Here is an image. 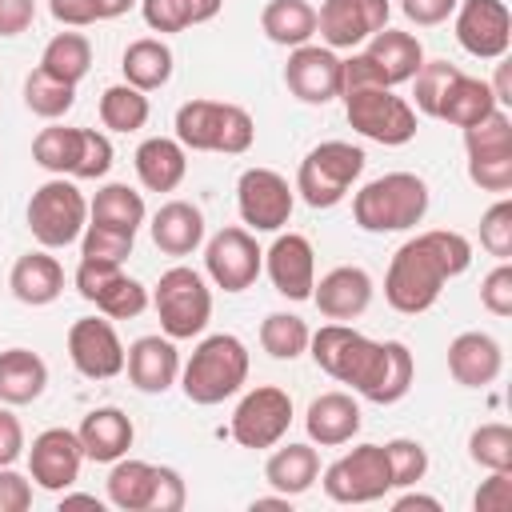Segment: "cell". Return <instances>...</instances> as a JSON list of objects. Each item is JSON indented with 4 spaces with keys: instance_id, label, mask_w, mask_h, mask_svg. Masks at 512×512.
<instances>
[{
    "instance_id": "48",
    "label": "cell",
    "mask_w": 512,
    "mask_h": 512,
    "mask_svg": "<svg viewBox=\"0 0 512 512\" xmlns=\"http://www.w3.org/2000/svg\"><path fill=\"white\" fill-rule=\"evenodd\" d=\"M112 156H116L112 152V140L100 128H80V152H76L72 176L76 180H100V176H108Z\"/></svg>"
},
{
    "instance_id": "25",
    "label": "cell",
    "mask_w": 512,
    "mask_h": 512,
    "mask_svg": "<svg viewBox=\"0 0 512 512\" xmlns=\"http://www.w3.org/2000/svg\"><path fill=\"white\" fill-rule=\"evenodd\" d=\"M76 436H80L84 460L112 464V460L128 456V448H132V440H136V428H132L128 412H120V408L104 404V408H92V412L80 420Z\"/></svg>"
},
{
    "instance_id": "61",
    "label": "cell",
    "mask_w": 512,
    "mask_h": 512,
    "mask_svg": "<svg viewBox=\"0 0 512 512\" xmlns=\"http://www.w3.org/2000/svg\"><path fill=\"white\" fill-rule=\"evenodd\" d=\"M192 4V16H196V24H208V20H216L220 16V8H224V0H188Z\"/></svg>"
},
{
    "instance_id": "42",
    "label": "cell",
    "mask_w": 512,
    "mask_h": 512,
    "mask_svg": "<svg viewBox=\"0 0 512 512\" xmlns=\"http://www.w3.org/2000/svg\"><path fill=\"white\" fill-rule=\"evenodd\" d=\"M468 460L488 472H512V428L500 420H488L472 428L468 436Z\"/></svg>"
},
{
    "instance_id": "27",
    "label": "cell",
    "mask_w": 512,
    "mask_h": 512,
    "mask_svg": "<svg viewBox=\"0 0 512 512\" xmlns=\"http://www.w3.org/2000/svg\"><path fill=\"white\" fill-rule=\"evenodd\" d=\"M148 232L164 256H192L204 244V212L192 200H168L152 212Z\"/></svg>"
},
{
    "instance_id": "36",
    "label": "cell",
    "mask_w": 512,
    "mask_h": 512,
    "mask_svg": "<svg viewBox=\"0 0 512 512\" xmlns=\"http://www.w3.org/2000/svg\"><path fill=\"white\" fill-rule=\"evenodd\" d=\"M40 68L52 72V76H60V80H68V84H80L88 76V68H92V44H88V36L84 32H56L44 44V52H40Z\"/></svg>"
},
{
    "instance_id": "17",
    "label": "cell",
    "mask_w": 512,
    "mask_h": 512,
    "mask_svg": "<svg viewBox=\"0 0 512 512\" xmlns=\"http://www.w3.org/2000/svg\"><path fill=\"white\" fill-rule=\"evenodd\" d=\"M284 84L300 104H328L344 92V60L324 44H300L288 52Z\"/></svg>"
},
{
    "instance_id": "13",
    "label": "cell",
    "mask_w": 512,
    "mask_h": 512,
    "mask_svg": "<svg viewBox=\"0 0 512 512\" xmlns=\"http://www.w3.org/2000/svg\"><path fill=\"white\" fill-rule=\"evenodd\" d=\"M204 272L224 292H244L264 272V248L248 228H220L204 244Z\"/></svg>"
},
{
    "instance_id": "1",
    "label": "cell",
    "mask_w": 512,
    "mask_h": 512,
    "mask_svg": "<svg viewBox=\"0 0 512 512\" xmlns=\"http://www.w3.org/2000/svg\"><path fill=\"white\" fill-rule=\"evenodd\" d=\"M308 352L320 372H328L340 384H352V392L372 404L404 400L416 380V360H412L408 344L372 340L344 320L320 324V332L308 336Z\"/></svg>"
},
{
    "instance_id": "32",
    "label": "cell",
    "mask_w": 512,
    "mask_h": 512,
    "mask_svg": "<svg viewBox=\"0 0 512 512\" xmlns=\"http://www.w3.org/2000/svg\"><path fill=\"white\" fill-rule=\"evenodd\" d=\"M492 108H500V104H496L488 80L460 72V76L444 88V100H440V108H436V120H448L452 128H472V124L484 120Z\"/></svg>"
},
{
    "instance_id": "20",
    "label": "cell",
    "mask_w": 512,
    "mask_h": 512,
    "mask_svg": "<svg viewBox=\"0 0 512 512\" xmlns=\"http://www.w3.org/2000/svg\"><path fill=\"white\" fill-rule=\"evenodd\" d=\"M372 292H376V284L360 264H340V268L324 272L312 284V304L320 308L324 320H344L348 324V320L368 312Z\"/></svg>"
},
{
    "instance_id": "12",
    "label": "cell",
    "mask_w": 512,
    "mask_h": 512,
    "mask_svg": "<svg viewBox=\"0 0 512 512\" xmlns=\"http://www.w3.org/2000/svg\"><path fill=\"white\" fill-rule=\"evenodd\" d=\"M288 424H292V396L276 384H260L240 396L228 432L240 448L256 452V448H276L284 440Z\"/></svg>"
},
{
    "instance_id": "33",
    "label": "cell",
    "mask_w": 512,
    "mask_h": 512,
    "mask_svg": "<svg viewBox=\"0 0 512 512\" xmlns=\"http://www.w3.org/2000/svg\"><path fill=\"white\" fill-rule=\"evenodd\" d=\"M260 28L280 48L312 44V36H316V8L308 0H268L260 8Z\"/></svg>"
},
{
    "instance_id": "23",
    "label": "cell",
    "mask_w": 512,
    "mask_h": 512,
    "mask_svg": "<svg viewBox=\"0 0 512 512\" xmlns=\"http://www.w3.org/2000/svg\"><path fill=\"white\" fill-rule=\"evenodd\" d=\"M448 372L464 388H488L504 372V348L488 332H460L448 344Z\"/></svg>"
},
{
    "instance_id": "59",
    "label": "cell",
    "mask_w": 512,
    "mask_h": 512,
    "mask_svg": "<svg viewBox=\"0 0 512 512\" xmlns=\"http://www.w3.org/2000/svg\"><path fill=\"white\" fill-rule=\"evenodd\" d=\"M396 512H412V508H428V512H440V500L436 496H424V492H404L392 500Z\"/></svg>"
},
{
    "instance_id": "62",
    "label": "cell",
    "mask_w": 512,
    "mask_h": 512,
    "mask_svg": "<svg viewBox=\"0 0 512 512\" xmlns=\"http://www.w3.org/2000/svg\"><path fill=\"white\" fill-rule=\"evenodd\" d=\"M136 0H96V20H116L132 8Z\"/></svg>"
},
{
    "instance_id": "58",
    "label": "cell",
    "mask_w": 512,
    "mask_h": 512,
    "mask_svg": "<svg viewBox=\"0 0 512 512\" xmlns=\"http://www.w3.org/2000/svg\"><path fill=\"white\" fill-rule=\"evenodd\" d=\"M36 20V0H0V36H20Z\"/></svg>"
},
{
    "instance_id": "14",
    "label": "cell",
    "mask_w": 512,
    "mask_h": 512,
    "mask_svg": "<svg viewBox=\"0 0 512 512\" xmlns=\"http://www.w3.org/2000/svg\"><path fill=\"white\" fill-rule=\"evenodd\" d=\"M124 340L112 320L80 316L68 328V360L84 380H112L124 372Z\"/></svg>"
},
{
    "instance_id": "60",
    "label": "cell",
    "mask_w": 512,
    "mask_h": 512,
    "mask_svg": "<svg viewBox=\"0 0 512 512\" xmlns=\"http://www.w3.org/2000/svg\"><path fill=\"white\" fill-rule=\"evenodd\" d=\"M60 508H96V512H100L104 500H100V496H88V492H68V488H64V492H60Z\"/></svg>"
},
{
    "instance_id": "53",
    "label": "cell",
    "mask_w": 512,
    "mask_h": 512,
    "mask_svg": "<svg viewBox=\"0 0 512 512\" xmlns=\"http://www.w3.org/2000/svg\"><path fill=\"white\" fill-rule=\"evenodd\" d=\"M32 508V476H20L12 464L0 468V512H28Z\"/></svg>"
},
{
    "instance_id": "44",
    "label": "cell",
    "mask_w": 512,
    "mask_h": 512,
    "mask_svg": "<svg viewBox=\"0 0 512 512\" xmlns=\"http://www.w3.org/2000/svg\"><path fill=\"white\" fill-rule=\"evenodd\" d=\"M108 320H136L148 304H152V296H148V288L140 284V280H132V276H124V268L116 272V280L92 300Z\"/></svg>"
},
{
    "instance_id": "21",
    "label": "cell",
    "mask_w": 512,
    "mask_h": 512,
    "mask_svg": "<svg viewBox=\"0 0 512 512\" xmlns=\"http://www.w3.org/2000/svg\"><path fill=\"white\" fill-rule=\"evenodd\" d=\"M124 372L136 392L160 396L180 380V352L172 336H140L124 352Z\"/></svg>"
},
{
    "instance_id": "5",
    "label": "cell",
    "mask_w": 512,
    "mask_h": 512,
    "mask_svg": "<svg viewBox=\"0 0 512 512\" xmlns=\"http://www.w3.org/2000/svg\"><path fill=\"white\" fill-rule=\"evenodd\" d=\"M176 140L188 152H224L244 156L256 140V120L240 104L224 100H188L176 108Z\"/></svg>"
},
{
    "instance_id": "29",
    "label": "cell",
    "mask_w": 512,
    "mask_h": 512,
    "mask_svg": "<svg viewBox=\"0 0 512 512\" xmlns=\"http://www.w3.org/2000/svg\"><path fill=\"white\" fill-rule=\"evenodd\" d=\"M48 388V364L32 348H4L0 352V404H32Z\"/></svg>"
},
{
    "instance_id": "40",
    "label": "cell",
    "mask_w": 512,
    "mask_h": 512,
    "mask_svg": "<svg viewBox=\"0 0 512 512\" xmlns=\"http://www.w3.org/2000/svg\"><path fill=\"white\" fill-rule=\"evenodd\" d=\"M76 152H80V128H64L56 120L48 128H40L32 140V160L52 176H72Z\"/></svg>"
},
{
    "instance_id": "18",
    "label": "cell",
    "mask_w": 512,
    "mask_h": 512,
    "mask_svg": "<svg viewBox=\"0 0 512 512\" xmlns=\"http://www.w3.org/2000/svg\"><path fill=\"white\" fill-rule=\"evenodd\" d=\"M80 468H84V448L72 428H44L40 436H32L28 476L36 480V488L64 492L80 480Z\"/></svg>"
},
{
    "instance_id": "28",
    "label": "cell",
    "mask_w": 512,
    "mask_h": 512,
    "mask_svg": "<svg viewBox=\"0 0 512 512\" xmlns=\"http://www.w3.org/2000/svg\"><path fill=\"white\" fill-rule=\"evenodd\" d=\"M8 288H12V296H16L20 304L44 308V304H52V300L64 292V268H60L56 256H48V248L24 252V256L12 264V272H8Z\"/></svg>"
},
{
    "instance_id": "10",
    "label": "cell",
    "mask_w": 512,
    "mask_h": 512,
    "mask_svg": "<svg viewBox=\"0 0 512 512\" xmlns=\"http://www.w3.org/2000/svg\"><path fill=\"white\" fill-rule=\"evenodd\" d=\"M324 496L336 504H372L392 492V472L384 444H356L340 460H332L320 476Z\"/></svg>"
},
{
    "instance_id": "8",
    "label": "cell",
    "mask_w": 512,
    "mask_h": 512,
    "mask_svg": "<svg viewBox=\"0 0 512 512\" xmlns=\"http://www.w3.org/2000/svg\"><path fill=\"white\" fill-rule=\"evenodd\" d=\"M88 224V200L68 176L44 180L28 200V232L40 248H68Z\"/></svg>"
},
{
    "instance_id": "39",
    "label": "cell",
    "mask_w": 512,
    "mask_h": 512,
    "mask_svg": "<svg viewBox=\"0 0 512 512\" xmlns=\"http://www.w3.org/2000/svg\"><path fill=\"white\" fill-rule=\"evenodd\" d=\"M24 104L28 112H36L40 120H60L64 112H72L76 104V84L44 72V68H32L24 76Z\"/></svg>"
},
{
    "instance_id": "31",
    "label": "cell",
    "mask_w": 512,
    "mask_h": 512,
    "mask_svg": "<svg viewBox=\"0 0 512 512\" xmlns=\"http://www.w3.org/2000/svg\"><path fill=\"white\" fill-rule=\"evenodd\" d=\"M172 68H176V56L172 48L160 40V36H140L124 48L120 56V72H124V84L140 88V92H156L172 80Z\"/></svg>"
},
{
    "instance_id": "4",
    "label": "cell",
    "mask_w": 512,
    "mask_h": 512,
    "mask_svg": "<svg viewBox=\"0 0 512 512\" xmlns=\"http://www.w3.org/2000/svg\"><path fill=\"white\" fill-rule=\"evenodd\" d=\"M248 348L240 336L232 332H216V336H204L188 364H180V388L192 404H224L228 396H236L244 384H248Z\"/></svg>"
},
{
    "instance_id": "55",
    "label": "cell",
    "mask_w": 512,
    "mask_h": 512,
    "mask_svg": "<svg viewBox=\"0 0 512 512\" xmlns=\"http://www.w3.org/2000/svg\"><path fill=\"white\" fill-rule=\"evenodd\" d=\"M24 456V424L12 412V404H0V468L16 464Z\"/></svg>"
},
{
    "instance_id": "26",
    "label": "cell",
    "mask_w": 512,
    "mask_h": 512,
    "mask_svg": "<svg viewBox=\"0 0 512 512\" xmlns=\"http://www.w3.org/2000/svg\"><path fill=\"white\" fill-rule=\"evenodd\" d=\"M132 164L148 192H176L188 176V148L176 136H148L140 140Z\"/></svg>"
},
{
    "instance_id": "16",
    "label": "cell",
    "mask_w": 512,
    "mask_h": 512,
    "mask_svg": "<svg viewBox=\"0 0 512 512\" xmlns=\"http://www.w3.org/2000/svg\"><path fill=\"white\" fill-rule=\"evenodd\" d=\"M456 40L476 60H500L512 44V12L504 0H460L456 4Z\"/></svg>"
},
{
    "instance_id": "19",
    "label": "cell",
    "mask_w": 512,
    "mask_h": 512,
    "mask_svg": "<svg viewBox=\"0 0 512 512\" xmlns=\"http://www.w3.org/2000/svg\"><path fill=\"white\" fill-rule=\"evenodd\" d=\"M264 272L272 280V288L288 300H312V284H316V252L312 240L300 232H280L272 240V248L264 252Z\"/></svg>"
},
{
    "instance_id": "51",
    "label": "cell",
    "mask_w": 512,
    "mask_h": 512,
    "mask_svg": "<svg viewBox=\"0 0 512 512\" xmlns=\"http://www.w3.org/2000/svg\"><path fill=\"white\" fill-rule=\"evenodd\" d=\"M184 500H188L184 476L168 464H156V488H152V508L148 512H180Z\"/></svg>"
},
{
    "instance_id": "56",
    "label": "cell",
    "mask_w": 512,
    "mask_h": 512,
    "mask_svg": "<svg viewBox=\"0 0 512 512\" xmlns=\"http://www.w3.org/2000/svg\"><path fill=\"white\" fill-rule=\"evenodd\" d=\"M460 0H400V12L416 24V28H436L456 12Z\"/></svg>"
},
{
    "instance_id": "34",
    "label": "cell",
    "mask_w": 512,
    "mask_h": 512,
    "mask_svg": "<svg viewBox=\"0 0 512 512\" xmlns=\"http://www.w3.org/2000/svg\"><path fill=\"white\" fill-rule=\"evenodd\" d=\"M152 488H156V464L120 456L112 460L108 472V504L120 512H148L152 508Z\"/></svg>"
},
{
    "instance_id": "15",
    "label": "cell",
    "mask_w": 512,
    "mask_h": 512,
    "mask_svg": "<svg viewBox=\"0 0 512 512\" xmlns=\"http://www.w3.org/2000/svg\"><path fill=\"white\" fill-rule=\"evenodd\" d=\"M392 4L388 0H324L316 12V32L324 48H360L380 28H388Z\"/></svg>"
},
{
    "instance_id": "46",
    "label": "cell",
    "mask_w": 512,
    "mask_h": 512,
    "mask_svg": "<svg viewBox=\"0 0 512 512\" xmlns=\"http://www.w3.org/2000/svg\"><path fill=\"white\" fill-rule=\"evenodd\" d=\"M384 456H388V472H392V488H412L428 476V448L420 440H408V436H396L384 444Z\"/></svg>"
},
{
    "instance_id": "47",
    "label": "cell",
    "mask_w": 512,
    "mask_h": 512,
    "mask_svg": "<svg viewBox=\"0 0 512 512\" xmlns=\"http://www.w3.org/2000/svg\"><path fill=\"white\" fill-rule=\"evenodd\" d=\"M480 248L496 260H512V200L508 196H500L480 216Z\"/></svg>"
},
{
    "instance_id": "45",
    "label": "cell",
    "mask_w": 512,
    "mask_h": 512,
    "mask_svg": "<svg viewBox=\"0 0 512 512\" xmlns=\"http://www.w3.org/2000/svg\"><path fill=\"white\" fill-rule=\"evenodd\" d=\"M132 232L108 228V224H84L80 232V260H100V264H124L132 256Z\"/></svg>"
},
{
    "instance_id": "24",
    "label": "cell",
    "mask_w": 512,
    "mask_h": 512,
    "mask_svg": "<svg viewBox=\"0 0 512 512\" xmlns=\"http://www.w3.org/2000/svg\"><path fill=\"white\" fill-rule=\"evenodd\" d=\"M364 416L348 392H320L304 412V432L320 448H340L360 432Z\"/></svg>"
},
{
    "instance_id": "52",
    "label": "cell",
    "mask_w": 512,
    "mask_h": 512,
    "mask_svg": "<svg viewBox=\"0 0 512 512\" xmlns=\"http://www.w3.org/2000/svg\"><path fill=\"white\" fill-rule=\"evenodd\" d=\"M468 180L480 192L508 196L512 192V160H468Z\"/></svg>"
},
{
    "instance_id": "49",
    "label": "cell",
    "mask_w": 512,
    "mask_h": 512,
    "mask_svg": "<svg viewBox=\"0 0 512 512\" xmlns=\"http://www.w3.org/2000/svg\"><path fill=\"white\" fill-rule=\"evenodd\" d=\"M140 16L152 32L168 36V32H184L196 24L192 16V4L188 0H140Z\"/></svg>"
},
{
    "instance_id": "30",
    "label": "cell",
    "mask_w": 512,
    "mask_h": 512,
    "mask_svg": "<svg viewBox=\"0 0 512 512\" xmlns=\"http://www.w3.org/2000/svg\"><path fill=\"white\" fill-rule=\"evenodd\" d=\"M264 480L280 496H304L320 480V456L312 444H284L264 460Z\"/></svg>"
},
{
    "instance_id": "22",
    "label": "cell",
    "mask_w": 512,
    "mask_h": 512,
    "mask_svg": "<svg viewBox=\"0 0 512 512\" xmlns=\"http://www.w3.org/2000/svg\"><path fill=\"white\" fill-rule=\"evenodd\" d=\"M364 64L372 68L376 84L380 88H396V84H408L416 76V68L424 64V48L412 32H400V28H380L372 40H364Z\"/></svg>"
},
{
    "instance_id": "6",
    "label": "cell",
    "mask_w": 512,
    "mask_h": 512,
    "mask_svg": "<svg viewBox=\"0 0 512 512\" xmlns=\"http://www.w3.org/2000/svg\"><path fill=\"white\" fill-rule=\"evenodd\" d=\"M364 160V148H356L352 140H324L300 160L292 188L308 208H336L356 188Z\"/></svg>"
},
{
    "instance_id": "9",
    "label": "cell",
    "mask_w": 512,
    "mask_h": 512,
    "mask_svg": "<svg viewBox=\"0 0 512 512\" xmlns=\"http://www.w3.org/2000/svg\"><path fill=\"white\" fill-rule=\"evenodd\" d=\"M344 116L364 140H376L384 148H400L416 136V108L392 88L344 92Z\"/></svg>"
},
{
    "instance_id": "2",
    "label": "cell",
    "mask_w": 512,
    "mask_h": 512,
    "mask_svg": "<svg viewBox=\"0 0 512 512\" xmlns=\"http://www.w3.org/2000/svg\"><path fill=\"white\" fill-rule=\"evenodd\" d=\"M468 264H472L468 236L452 228L420 232L392 252L388 272H384V300L404 316H420L440 300L452 276L468 272Z\"/></svg>"
},
{
    "instance_id": "3",
    "label": "cell",
    "mask_w": 512,
    "mask_h": 512,
    "mask_svg": "<svg viewBox=\"0 0 512 512\" xmlns=\"http://www.w3.org/2000/svg\"><path fill=\"white\" fill-rule=\"evenodd\" d=\"M432 192L416 172H384L352 196V220L364 232H408L428 216Z\"/></svg>"
},
{
    "instance_id": "37",
    "label": "cell",
    "mask_w": 512,
    "mask_h": 512,
    "mask_svg": "<svg viewBox=\"0 0 512 512\" xmlns=\"http://www.w3.org/2000/svg\"><path fill=\"white\" fill-rule=\"evenodd\" d=\"M152 116L148 92L132 88V84H108L100 92V124L112 132H140Z\"/></svg>"
},
{
    "instance_id": "63",
    "label": "cell",
    "mask_w": 512,
    "mask_h": 512,
    "mask_svg": "<svg viewBox=\"0 0 512 512\" xmlns=\"http://www.w3.org/2000/svg\"><path fill=\"white\" fill-rule=\"evenodd\" d=\"M252 508H284V512H288V508H292V496H280V492H276V496H256Z\"/></svg>"
},
{
    "instance_id": "43",
    "label": "cell",
    "mask_w": 512,
    "mask_h": 512,
    "mask_svg": "<svg viewBox=\"0 0 512 512\" xmlns=\"http://www.w3.org/2000/svg\"><path fill=\"white\" fill-rule=\"evenodd\" d=\"M464 68L452 64V60H424L412 76V108L424 112V116H436L440 100H444V88L460 76Z\"/></svg>"
},
{
    "instance_id": "7",
    "label": "cell",
    "mask_w": 512,
    "mask_h": 512,
    "mask_svg": "<svg viewBox=\"0 0 512 512\" xmlns=\"http://www.w3.org/2000/svg\"><path fill=\"white\" fill-rule=\"evenodd\" d=\"M152 308L160 316V332L164 336L192 340L212 320V288L196 268L176 264V268L160 272V280L152 288Z\"/></svg>"
},
{
    "instance_id": "50",
    "label": "cell",
    "mask_w": 512,
    "mask_h": 512,
    "mask_svg": "<svg viewBox=\"0 0 512 512\" xmlns=\"http://www.w3.org/2000/svg\"><path fill=\"white\" fill-rule=\"evenodd\" d=\"M480 304L492 316H512V264L500 260L484 280H480Z\"/></svg>"
},
{
    "instance_id": "54",
    "label": "cell",
    "mask_w": 512,
    "mask_h": 512,
    "mask_svg": "<svg viewBox=\"0 0 512 512\" xmlns=\"http://www.w3.org/2000/svg\"><path fill=\"white\" fill-rule=\"evenodd\" d=\"M476 512H508L512 508V472H492L476 492Z\"/></svg>"
},
{
    "instance_id": "41",
    "label": "cell",
    "mask_w": 512,
    "mask_h": 512,
    "mask_svg": "<svg viewBox=\"0 0 512 512\" xmlns=\"http://www.w3.org/2000/svg\"><path fill=\"white\" fill-rule=\"evenodd\" d=\"M308 336L312 328L292 316V312H268L264 324H260V348L272 356V360H296L308 352Z\"/></svg>"
},
{
    "instance_id": "57",
    "label": "cell",
    "mask_w": 512,
    "mask_h": 512,
    "mask_svg": "<svg viewBox=\"0 0 512 512\" xmlns=\"http://www.w3.org/2000/svg\"><path fill=\"white\" fill-rule=\"evenodd\" d=\"M48 12L64 28H88V24H96V0H48Z\"/></svg>"
},
{
    "instance_id": "11",
    "label": "cell",
    "mask_w": 512,
    "mask_h": 512,
    "mask_svg": "<svg viewBox=\"0 0 512 512\" xmlns=\"http://www.w3.org/2000/svg\"><path fill=\"white\" fill-rule=\"evenodd\" d=\"M296 188L276 168H244L236 180V212L248 232H280L292 220Z\"/></svg>"
},
{
    "instance_id": "38",
    "label": "cell",
    "mask_w": 512,
    "mask_h": 512,
    "mask_svg": "<svg viewBox=\"0 0 512 512\" xmlns=\"http://www.w3.org/2000/svg\"><path fill=\"white\" fill-rule=\"evenodd\" d=\"M468 160H512V116L508 108H492L484 120L464 128Z\"/></svg>"
},
{
    "instance_id": "35",
    "label": "cell",
    "mask_w": 512,
    "mask_h": 512,
    "mask_svg": "<svg viewBox=\"0 0 512 512\" xmlns=\"http://www.w3.org/2000/svg\"><path fill=\"white\" fill-rule=\"evenodd\" d=\"M148 208H144V196L128 184H104L92 200H88V220L92 224H108V228H120V232H132L144 224Z\"/></svg>"
}]
</instances>
